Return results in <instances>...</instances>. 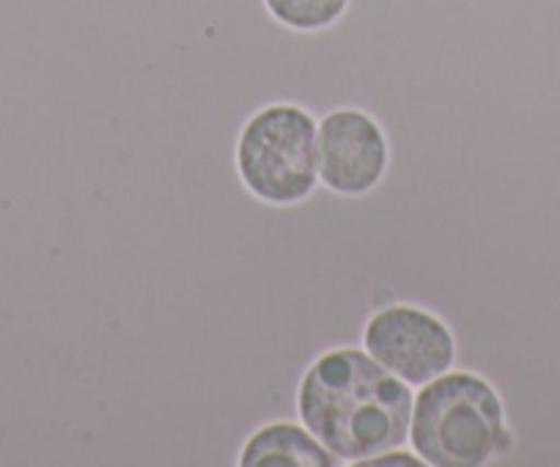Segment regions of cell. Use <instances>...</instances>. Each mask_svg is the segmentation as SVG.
<instances>
[{
    "label": "cell",
    "mask_w": 560,
    "mask_h": 467,
    "mask_svg": "<svg viewBox=\"0 0 560 467\" xmlns=\"http://www.w3.org/2000/svg\"><path fill=\"white\" fill-rule=\"evenodd\" d=\"M298 416L341 465H360L407 443L412 388L365 349H330L300 383Z\"/></svg>",
    "instance_id": "obj_1"
},
{
    "label": "cell",
    "mask_w": 560,
    "mask_h": 467,
    "mask_svg": "<svg viewBox=\"0 0 560 467\" xmlns=\"http://www.w3.org/2000/svg\"><path fill=\"white\" fill-rule=\"evenodd\" d=\"M409 443L423 465L478 467L511 445L503 401L483 377L445 372L412 396Z\"/></svg>",
    "instance_id": "obj_2"
},
{
    "label": "cell",
    "mask_w": 560,
    "mask_h": 467,
    "mask_svg": "<svg viewBox=\"0 0 560 467\" xmlns=\"http://www.w3.org/2000/svg\"><path fill=\"white\" fill-rule=\"evenodd\" d=\"M363 349L409 388L432 383L456 366V336L432 311L396 303L376 311L363 330Z\"/></svg>",
    "instance_id": "obj_4"
},
{
    "label": "cell",
    "mask_w": 560,
    "mask_h": 467,
    "mask_svg": "<svg viewBox=\"0 0 560 467\" xmlns=\"http://www.w3.org/2000/svg\"><path fill=\"white\" fill-rule=\"evenodd\" d=\"M360 465H423L415 451H404V448H390V451H382V454L371 456V459L360 462Z\"/></svg>",
    "instance_id": "obj_8"
},
{
    "label": "cell",
    "mask_w": 560,
    "mask_h": 467,
    "mask_svg": "<svg viewBox=\"0 0 560 467\" xmlns=\"http://www.w3.org/2000/svg\"><path fill=\"white\" fill-rule=\"evenodd\" d=\"M236 174L264 203L305 201L319 185L314 116L294 102H272L253 113L236 141Z\"/></svg>",
    "instance_id": "obj_3"
},
{
    "label": "cell",
    "mask_w": 560,
    "mask_h": 467,
    "mask_svg": "<svg viewBox=\"0 0 560 467\" xmlns=\"http://www.w3.org/2000/svg\"><path fill=\"white\" fill-rule=\"evenodd\" d=\"M319 182L338 196H365L390 165V143L374 116L358 107H338L316 121Z\"/></svg>",
    "instance_id": "obj_5"
},
{
    "label": "cell",
    "mask_w": 560,
    "mask_h": 467,
    "mask_svg": "<svg viewBox=\"0 0 560 467\" xmlns=\"http://www.w3.org/2000/svg\"><path fill=\"white\" fill-rule=\"evenodd\" d=\"M242 467H336V454L298 423H269L253 432L240 454Z\"/></svg>",
    "instance_id": "obj_6"
},
{
    "label": "cell",
    "mask_w": 560,
    "mask_h": 467,
    "mask_svg": "<svg viewBox=\"0 0 560 467\" xmlns=\"http://www.w3.org/2000/svg\"><path fill=\"white\" fill-rule=\"evenodd\" d=\"M267 12L292 31H322L343 17L349 0H264Z\"/></svg>",
    "instance_id": "obj_7"
}]
</instances>
